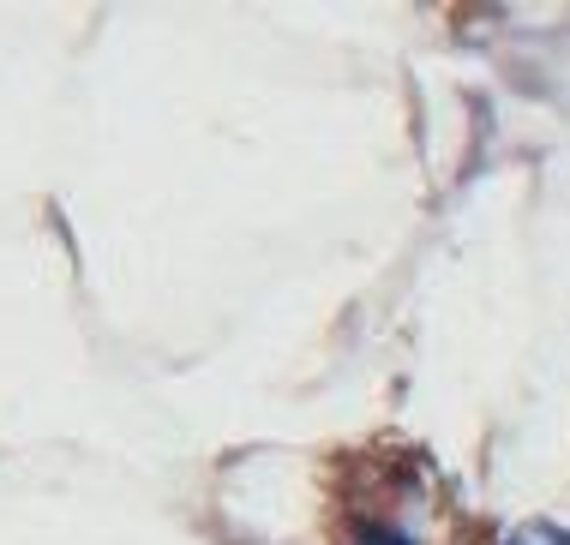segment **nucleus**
<instances>
[{
	"label": "nucleus",
	"instance_id": "f257e3e1",
	"mask_svg": "<svg viewBox=\"0 0 570 545\" xmlns=\"http://www.w3.org/2000/svg\"><path fill=\"white\" fill-rule=\"evenodd\" d=\"M433 467L421 456H366L343 474L336 545H426Z\"/></svg>",
	"mask_w": 570,
	"mask_h": 545
},
{
	"label": "nucleus",
	"instance_id": "f03ea898",
	"mask_svg": "<svg viewBox=\"0 0 570 545\" xmlns=\"http://www.w3.org/2000/svg\"><path fill=\"white\" fill-rule=\"evenodd\" d=\"M511 545H570V534L559 522H522L511 534Z\"/></svg>",
	"mask_w": 570,
	"mask_h": 545
}]
</instances>
